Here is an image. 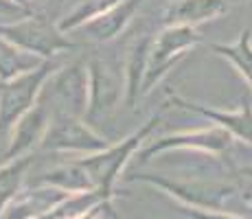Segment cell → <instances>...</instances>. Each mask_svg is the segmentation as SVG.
I'll return each instance as SVG.
<instances>
[{"instance_id": "1", "label": "cell", "mask_w": 252, "mask_h": 219, "mask_svg": "<svg viewBox=\"0 0 252 219\" xmlns=\"http://www.w3.org/2000/svg\"><path fill=\"white\" fill-rule=\"evenodd\" d=\"M164 108H167V103H164L143 127H138L125 140H121V143H116V145H110V147H105L103 152H99V154H90V156L77 158V162H79L81 167L86 169V173L90 175V180H92L96 191L105 193L108 197H114L116 180L121 178V173H123L125 164L129 162V158L136 156L138 147L152 136V131L158 127Z\"/></svg>"}, {"instance_id": "2", "label": "cell", "mask_w": 252, "mask_h": 219, "mask_svg": "<svg viewBox=\"0 0 252 219\" xmlns=\"http://www.w3.org/2000/svg\"><path fill=\"white\" fill-rule=\"evenodd\" d=\"M127 182H143L158 188L164 195L176 197L182 206L206 208V211H221L226 202L239 193L235 182H215V180H173L156 173H136L129 175Z\"/></svg>"}, {"instance_id": "3", "label": "cell", "mask_w": 252, "mask_h": 219, "mask_svg": "<svg viewBox=\"0 0 252 219\" xmlns=\"http://www.w3.org/2000/svg\"><path fill=\"white\" fill-rule=\"evenodd\" d=\"M0 35L18 48L33 55H40L42 60H51L53 55L64 51L77 48L75 42H70L48 16L42 13H31L20 20H13L9 24H0Z\"/></svg>"}, {"instance_id": "4", "label": "cell", "mask_w": 252, "mask_h": 219, "mask_svg": "<svg viewBox=\"0 0 252 219\" xmlns=\"http://www.w3.org/2000/svg\"><path fill=\"white\" fill-rule=\"evenodd\" d=\"M202 42L204 40H202L195 27H184V24H180V27H162V31L154 35L147 70H145V79L143 86H140V96L149 94L154 90V86L173 68V64H178L187 55V51H191L193 46H197Z\"/></svg>"}, {"instance_id": "5", "label": "cell", "mask_w": 252, "mask_h": 219, "mask_svg": "<svg viewBox=\"0 0 252 219\" xmlns=\"http://www.w3.org/2000/svg\"><path fill=\"white\" fill-rule=\"evenodd\" d=\"M88 70V105H86L84 121L94 125L96 121L105 119L121 99V64L116 57L110 55H90L86 62Z\"/></svg>"}, {"instance_id": "6", "label": "cell", "mask_w": 252, "mask_h": 219, "mask_svg": "<svg viewBox=\"0 0 252 219\" xmlns=\"http://www.w3.org/2000/svg\"><path fill=\"white\" fill-rule=\"evenodd\" d=\"M57 68L60 64L46 60L44 64L33 70L22 72L9 81H0V136L9 134L13 125L18 123V119L35 103L44 81Z\"/></svg>"}, {"instance_id": "7", "label": "cell", "mask_w": 252, "mask_h": 219, "mask_svg": "<svg viewBox=\"0 0 252 219\" xmlns=\"http://www.w3.org/2000/svg\"><path fill=\"white\" fill-rule=\"evenodd\" d=\"M112 143H110L105 136L96 134L84 119L66 114V112H55L44 138L37 145V149H42V152L90 156V154L103 152Z\"/></svg>"}, {"instance_id": "8", "label": "cell", "mask_w": 252, "mask_h": 219, "mask_svg": "<svg viewBox=\"0 0 252 219\" xmlns=\"http://www.w3.org/2000/svg\"><path fill=\"white\" fill-rule=\"evenodd\" d=\"M230 147H232V136L224 127H220V125H213V127H204V129L178 131V134L156 138L147 147L136 152V158H138V164H145L154 156H160L164 152H171V149H200V152H206L213 158H221L224 154L230 152Z\"/></svg>"}, {"instance_id": "9", "label": "cell", "mask_w": 252, "mask_h": 219, "mask_svg": "<svg viewBox=\"0 0 252 219\" xmlns=\"http://www.w3.org/2000/svg\"><path fill=\"white\" fill-rule=\"evenodd\" d=\"M51 121H53L51 96H48L46 90L42 88L37 101L24 112L20 119H18V123L11 127V131H9V143L2 154L4 162L13 160V158H20V156L31 154L33 149H37V145L44 138Z\"/></svg>"}, {"instance_id": "10", "label": "cell", "mask_w": 252, "mask_h": 219, "mask_svg": "<svg viewBox=\"0 0 252 219\" xmlns=\"http://www.w3.org/2000/svg\"><path fill=\"white\" fill-rule=\"evenodd\" d=\"M44 90L51 94V99L62 101L66 114L84 119L86 105H88V72L86 62L77 60L66 68H57L55 75H51L44 81Z\"/></svg>"}, {"instance_id": "11", "label": "cell", "mask_w": 252, "mask_h": 219, "mask_svg": "<svg viewBox=\"0 0 252 219\" xmlns=\"http://www.w3.org/2000/svg\"><path fill=\"white\" fill-rule=\"evenodd\" d=\"M136 33L138 35H132V40H129L127 55H125V101L129 108L136 105V99L140 96L149 51H152V42L156 35V31L147 29L145 22H136Z\"/></svg>"}, {"instance_id": "12", "label": "cell", "mask_w": 252, "mask_h": 219, "mask_svg": "<svg viewBox=\"0 0 252 219\" xmlns=\"http://www.w3.org/2000/svg\"><path fill=\"white\" fill-rule=\"evenodd\" d=\"M169 103L178 105V108H182V110H191V112H195V114L206 116V119H211L215 125L224 127L232 138H239V140H244V143L252 145V103L248 99L241 101V105L235 112H220V110L206 108V105L193 103V101H187L178 94H171V92H169Z\"/></svg>"}, {"instance_id": "13", "label": "cell", "mask_w": 252, "mask_h": 219, "mask_svg": "<svg viewBox=\"0 0 252 219\" xmlns=\"http://www.w3.org/2000/svg\"><path fill=\"white\" fill-rule=\"evenodd\" d=\"M68 195L57 187H48V184H31L29 191H20L11 199L7 211L2 213L0 219H40L48 211L62 204Z\"/></svg>"}, {"instance_id": "14", "label": "cell", "mask_w": 252, "mask_h": 219, "mask_svg": "<svg viewBox=\"0 0 252 219\" xmlns=\"http://www.w3.org/2000/svg\"><path fill=\"white\" fill-rule=\"evenodd\" d=\"M145 0H121L114 7H110L108 11H103L101 16L92 18L86 24H81L79 31H84L92 42L96 44H108L116 40L119 35H123L125 27L134 20L136 11L140 9Z\"/></svg>"}, {"instance_id": "15", "label": "cell", "mask_w": 252, "mask_h": 219, "mask_svg": "<svg viewBox=\"0 0 252 219\" xmlns=\"http://www.w3.org/2000/svg\"><path fill=\"white\" fill-rule=\"evenodd\" d=\"M228 0H173L162 11V27H197L200 22L215 20L228 13Z\"/></svg>"}, {"instance_id": "16", "label": "cell", "mask_w": 252, "mask_h": 219, "mask_svg": "<svg viewBox=\"0 0 252 219\" xmlns=\"http://www.w3.org/2000/svg\"><path fill=\"white\" fill-rule=\"evenodd\" d=\"M33 184H48V187H57L66 193H86V191L94 188L90 175L86 173V169L81 167L77 160L64 162V164H60V167L51 169V171H46L44 175H40Z\"/></svg>"}, {"instance_id": "17", "label": "cell", "mask_w": 252, "mask_h": 219, "mask_svg": "<svg viewBox=\"0 0 252 219\" xmlns=\"http://www.w3.org/2000/svg\"><path fill=\"white\" fill-rule=\"evenodd\" d=\"M31 164H33V154H24L20 158L7 160L0 167V217L11 204V199L22 191V182L27 178V171Z\"/></svg>"}, {"instance_id": "18", "label": "cell", "mask_w": 252, "mask_h": 219, "mask_svg": "<svg viewBox=\"0 0 252 219\" xmlns=\"http://www.w3.org/2000/svg\"><path fill=\"white\" fill-rule=\"evenodd\" d=\"M44 62L46 60H42L40 55L22 51L16 44H11L0 35V81H9L13 77L22 75V72H29L33 68L42 66Z\"/></svg>"}, {"instance_id": "19", "label": "cell", "mask_w": 252, "mask_h": 219, "mask_svg": "<svg viewBox=\"0 0 252 219\" xmlns=\"http://www.w3.org/2000/svg\"><path fill=\"white\" fill-rule=\"evenodd\" d=\"M208 48L226 57L252 88V29H244L235 44H208Z\"/></svg>"}, {"instance_id": "20", "label": "cell", "mask_w": 252, "mask_h": 219, "mask_svg": "<svg viewBox=\"0 0 252 219\" xmlns=\"http://www.w3.org/2000/svg\"><path fill=\"white\" fill-rule=\"evenodd\" d=\"M116 2H121V0H79V4L57 24V29H60L62 33L75 31V29H79L81 24H86L88 20H92V18H96L103 11H108V9L114 7Z\"/></svg>"}, {"instance_id": "21", "label": "cell", "mask_w": 252, "mask_h": 219, "mask_svg": "<svg viewBox=\"0 0 252 219\" xmlns=\"http://www.w3.org/2000/svg\"><path fill=\"white\" fill-rule=\"evenodd\" d=\"M114 199H101L99 204H94L92 208H88L86 213L77 215L75 219H119L114 211Z\"/></svg>"}, {"instance_id": "22", "label": "cell", "mask_w": 252, "mask_h": 219, "mask_svg": "<svg viewBox=\"0 0 252 219\" xmlns=\"http://www.w3.org/2000/svg\"><path fill=\"white\" fill-rule=\"evenodd\" d=\"M180 213L187 215L189 219H244L224 211H206V208H193V206H182Z\"/></svg>"}, {"instance_id": "23", "label": "cell", "mask_w": 252, "mask_h": 219, "mask_svg": "<svg viewBox=\"0 0 252 219\" xmlns=\"http://www.w3.org/2000/svg\"><path fill=\"white\" fill-rule=\"evenodd\" d=\"M31 9L22 7L18 2H11V0H0V18H13V20H20L24 16H31Z\"/></svg>"}, {"instance_id": "24", "label": "cell", "mask_w": 252, "mask_h": 219, "mask_svg": "<svg viewBox=\"0 0 252 219\" xmlns=\"http://www.w3.org/2000/svg\"><path fill=\"white\" fill-rule=\"evenodd\" d=\"M239 193H241V202H244V206L252 213V187H248V188H239Z\"/></svg>"}, {"instance_id": "25", "label": "cell", "mask_w": 252, "mask_h": 219, "mask_svg": "<svg viewBox=\"0 0 252 219\" xmlns=\"http://www.w3.org/2000/svg\"><path fill=\"white\" fill-rule=\"evenodd\" d=\"M46 4H51V0H27V7L31 9L33 13H40V9L46 7Z\"/></svg>"}, {"instance_id": "26", "label": "cell", "mask_w": 252, "mask_h": 219, "mask_svg": "<svg viewBox=\"0 0 252 219\" xmlns=\"http://www.w3.org/2000/svg\"><path fill=\"white\" fill-rule=\"evenodd\" d=\"M235 173H239V175H244V178H248V180H252V167H244V169H235Z\"/></svg>"}, {"instance_id": "27", "label": "cell", "mask_w": 252, "mask_h": 219, "mask_svg": "<svg viewBox=\"0 0 252 219\" xmlns=\"http://www.w3.org/2000/svg\"><path fill=\"white\" fill-rule=\"evenodd\" d=\"M11 2H18V4H22V7H27V0H11ZM29 9V7H27Z\"/></svg>"}]
</instances>
